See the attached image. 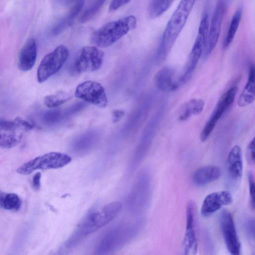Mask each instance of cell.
Masks as SVG:
<instances>
[{
  "instance_id": "6da1fadb",
  "label": "cell",
  "mask_w": 255,
  "mask_h": 255,
  "mask_svg": "<svg viewBox=\"0 0 255 255\" xmlns=\"http://www.w3.org/2000/svg\"><path fill=\"white\" fill-rule=\"evenodd\" d=\"M195 0H181L169 19L163 32L157 57L164 59L184 26Z\"/></svg>"
},
{
  "instance_id": "7a4b0ae2",
  "label": "cell",
  "mask_w": 255,
  "mask_h": 255,
  "mask_svg": "<svg viewBox=\"0 0 255 255\" xmlns=\"http://www.w3.org/2000/svg\"><path fill=\"white\" fill-rule=\"evenodd\" d=\"M136 23V18L133 15L109 22L92 32L91 42L99 47H109L134 29Z\"/></svg>"
},
{
  "instance_id": "3957f363",
  "label": "cell",
  "mask_w": 255,
  "mask_h": 255,
  "mask_svg": "<svg viewBox=\"0 0 255 255\" xmlns=\"http://www.w3.org/2000/svg\"><path fill=\"white\" fill-rule=\"evenodd\" d=\"M71 161V157L67 154L57 152H49L24 163L17 169V172L20 174L28 175L38 169L61 168L69 164Z\"/></svg>"
},
{
  "instance_id": "277c9868",
  "label": "cell",
  "mask_w": 255,
  "mask_h": 255,
  "mask_svg": "<svg viewBox=\"0 0 255 255\" xmlns=\"http://www.w3.org/2000/svg\"><path fill=\"white\" fill-rule=\"evenodd\" d=\"M69 56V50L60 45L46 54L41 60L37 70V80L39 83L46 81L63 66Z\"/></svg>"
},
{
  "instance_id": "5b68a950",
  "label": "cell",
  "mask_w": 255,
  "mask_h": 255,
  "mask_svg": "<svg viewBox=\"0 0 255 255\" xmlns=\"http://www.w3.org/2000/svg\"><path fill=\"white\" fill-rule=\"evenodd\" d=\"M104 53L95 46H86L79 50L73 63L71 70L74 74L94 72L99 69L103 63Z\"/></svg>"
},
{
  "instance_id": "8992f818",
  "label": "cell",
  "mask_w": 255,
  "mask_h": 255,
  "mask_svg": "<svg viewBox=\"0 0 255 255\" xmlns=\"http://www.w3.org/2000/svg\"><path fill=\"white\" fill-rule=\"evenodd\" d=\"M209 30L208 14L203 15L201 20L198 34L191 52L189 59L186 68L181 75L183 81L186 82L190 77L193 71L196 68L198 62L205 49Z\"/></svg>"
},
{
  "instance_id": "52a82bcc",
  "label": "cell",
  "mask_w": 255,
  "mask_h": 255,
  "mask_svg": "<svg viewBox=\"0 0 255 255\" xmlns=\"http://www.w3.org/2000/svg\"><path fill=\"white\" fill-rule=\"evenodd\" d=\"M238 92V87H230L218 100L209 120L205 125L200 134V139L205 141L210 135L217 123L223 114L234 103Z\"/></svg>"
},
{
  "instance_id": "ba28073f",
  "label": "cell",
  "mask_w": 255,
  "mask_h": 255,
  "mask_svg": "<svg viewBox=\"0 0 255 255\" xmlns=\"http://www.w3.org/2000/svg\"><path fill=\"white\" fill-rule=\"evenodd\" d=\"M74 95L77 98L99 108H105L108 104L104 88L95 81L88 80L79 84Z\"/></svg>"
},
{
  "instance_id": "9c48e42d",
  "label": "cell",
  "mask_w": 255,
  "mask_h": 255,
  "mask_svg": "<svg viewBox=\"0 0 255 255\" xmlns=\"http://www.w3.org/2000/svg\"><path fill=\"white\" fill-rule=\"evenodd\" d=\"M227 9L225 0L217 1L215 7L211 23L209 27L207 39L205 47V57H208L215 48L220 37L224 17Z\"/></svg>"
},
{
  "instance_id": "30bf717a",
  "label": "cell",
  "mask_w": 255,
  "mask_h": 255,
  "mask_svg": "<svg viewBox=\"0 0 255 255\" xmlns=\"http://www.w3.org/2000/svg\"><path fill=\"white\" fill-rule=\"evenodd\" d=\"M220 225L227 248L231 255H240L241 245L231 214L227 210L220 216Z\"/></svg>"
},
{
  "instance_id": "8fae6325",
  "label": "cell",
  "mask_w": 255,
  "mask_h": 255,
  "mask_svg": "<svg viewBox=\"0 0 255 255\" xmlns=\"http://www.w3.org/2000/svg\"><path fill=\"white\" fill-rule=\"evenodd\" d=\"M195 204L188 202L186 207V225L180 255H196L198 244L194 229Z\"/></svg>"
},
{
  "instance_id": "7c38bea8",
  "label": "cell",
  "mask_w": 255,
  "mask_h": 255,
  "mask_svg": "<svg viewBox=\"0 0 255 255\" xmlns=\"http://www.w3.org/2000/svg\"><path fill=\"white\" fill-rule=\"evenodd\" d=\"M23 130L16 119L13 121L0 120V145L4 148H10L17 145L22 138Z\"/></svg>"
},
{
  "instance_id": "4fadbf2b",
  "label": "cell",
  "mask_w": 255,
  "mask_h": 255,
  "mask_svg": "<svg viewBox=\"0 0 255 255\" xmlns=\"http://www.w3.org/2000/svg\"><path fill=\"white\" fill-rule=\"evenodd\" d=\"M232 202V196L228 191L211 193L204 199L201 213L204 216H208L219 210L223 206L230 205Z\"/></svg>"
},
{
  "instance_id": "5bb4252c",
  "label": "cell",
  "mask_w": 255,
  "mask_h": 255,
  "mask_svg": "<svg viewBox=\"0 0 255 255\" xmlns=\"http://www.w3.org/2000/svg\"><path fill=\"white\" fill-rule=\"evenodd\" d=\"M37 44L34 38L27 39L21 48L17 60V66L19 70L26 72L34 66L37 57Z\"/></svg>"
},
{
  "instance_id": "9a60e30c",
  "label": "cell",
  "mask_w": 255,
  "mask_h": 255,
  "mask_svg": "<svg viewBox=\"0 0 255 255\" xmlns=\"http://www.w3.org/2000/svg\"><path fill=\"white\" fill-rule=\"evenodd\" d=\"M153 81L156 87L164 92L175 91L182 84L180 77H176L174 71L169 67L158 71L154 76Z\"/></svg>"
},
{
  "instance_id": "2e32d148",
  "label": "cell",
  "mask_w": 255,
  "mask_h": 255,
  "mask_svg": "<svg viewBox=\"0 0 255 255\" xmlns=\"http://www.w3.org/2000/svg\"><path fill=\"white\" fill-rule=\"evenodd\" d=\"M255 100V64L251 62L247 82L238 99L237 104L239 107H246L252 103Z\"/></svg>"
},
{
  "instance_id": "e0dca14e",
  "label": "cell",
  "mask_w": 255,
  "mask_h": 255,
  "mask_svg": "<svg viewBox=\"0 0 255 255\" xmlns=\"http://www.w3.org/2000/svg\"><path fill=\"white\" fill-rule=\"evenodd\" d=\"M222 174L221 169L215 165H208L197 169L193 173L192 180L198 186H203L217 180Z\"/></svg>"
},
{
  "instance_id": "ac0fdd59",
  "label": "cell",
  "mask_w": 255,
  "mask_h": 255,
  "mask_svg": "<svg viewBox=\"0 0 255 255\" xmlns=\"http://www.w3.org/2000/svg\"><path fill=\"white\" fill-rule=\"evenodd\" d=\"M227 169L230 176L233 179H240L243 173L242 150L238 145L230 150L227 159Z\"/></svg>"
},
{
  "instance_id": "d6986e66",
  "label": "cell",
  "mask_w": 255,
  "mask_h": 255,
  "mask_svg": "<svg viewBox=\"0 0 255 255\" xmlns=\"http://www.w3.org/2000/svg\"><path fill=\"white\" fill-rule=\"evenodd\" d=\"M122 209V204L114 201L104 206L100 211L96 212V219L99 228L113 221Z\"/></svg>"
},
{
  "instance_id": "ffe728a7",
  "label": "cell",
  "mask_w": 255,
  "mask_h": 255,
  "mask_svg": "<svg viewBox=\"0 0 255 255\" xmlns=\"http://www.w3.org/2000/svg\"><path fill=\"white\" fill-rule=\"evenodd\" d=\"M84 0H79L75 2L65 17L60 19L52 29V32L56 35L62 32L67 27L71 26L75 19L82 10Z\"/></svg>"
},
{
  "instance_id": "44dd1931",
  "label": "cell",
  "mask_w": 255,
  "mask_h": 255,
  "mask_svg": "<svg viewBox=\"0 0 255 255\" xmlns=\"http://www.w3.org/2000/svg\"><path fill=\"white\" fill-rule=\"evenodd\" d=\"M97 139L96 132L90 131L83 133L77 137L72 144L73 149L77 152L88 151L95 144Z\"/></svg>"
},
{
  "instance_id": "7402d4cb",
  "label": "cell",
  "mask_w": 255,
  "mask_h": 255,
  "mask_svg": "<svg viewBox=\"0 0 255 255\" xmlns=\"http://www.w3.org/2000/svg\"><path fill=\"white\" fill-rule=\"evenodd\" d=\"M243 12V6L242 5H240L235 11L231 19L228 29L223 42L224 48L226 49L228 48L233 42L238 29Z\"/></svg>"
},
{
  "instance_id": "603a6c76",
  "label": "cell",
  "mask_w": 255,
  "mask_h": 255,
  "mask_svg": "<svg viewBox=\"0 0 255 255\" xmlns=\"http://www.w3.org/2000/svg\"><path fill=\"white\" fill-rule=\"evenodd\" d=\"M204 107V102L202 99H193L186 103L182 107L179 119L185 121L193 115L200 114Z\"/></svg>"
},
{
  "instance_id": "cb8c5ba5",
  "label": "cell",
  "mask_w": 255,
  "mask_h": 255,
  "mask_svg": "<svg viewBox=\"0 0 255 255\" xmlns=\"http://www.w3.org/2000/svg\"><path fill=\"white\" fill-rule=\"evenodd\" d=\"M173 0H151L147 8V16L155 18L165 12L172 5Z\"/></svg>"
},
{
  "instance_id": "d4e9b609",
  "label": "cell",
  "mask_w": 255,
  "mask_h": 255,
  "mask_svg": "<svg viewBox=\"0 0 255 255\" xmlns=\"http://www.w3.org/2000/svg\"><path fill=\"white\" fill-rule=\"evenodd\" d=\"M72 95L64 91L56 92L46 96L44 98L45 105L49 108L58 107L70 100Z\"/></svg>"
},
{
  "instance_id": "484cf974",
  "label": "cell",
  "mask_w": 255,
  "mask_h": 255,
  "mask_svg": "<svg viewBox=\"0 0 255 255\" xmlns=\"http://www.w3.org/2000/svg\"><path fill=\"white\" fill-rule=\"evenodd\" d=\"M21 205V200L17 194L1 192L0 206L2 209L16 211L19 209Z\"/></svg>"
},
{
  "instance_id": "4316f807",
  "label": "cell",
  "mask_w": 255,
  "mask_h": 255,
  "mask_svg": "<svg viewBox=\"0 0 255 255\" xmlns=\"http://www.w3.org/2000/svg\"><path fill=\"white\" fill-rule=\"evenodd\" d=\"M105 2V0H96L93 2L82 13L79 18L80 22L85 23L91 19L96 15Z\"/></svg>"
},
{
  "instance_id": "83f0119b",
  "label": "cell",
  "mask_w": 255,
  "mask_h": 255,
  "mask_svg": "<svg viewBox=\"0 0 255 255\" xmlns=\"http://www.w3.org/2000/svg\"><path fill=\"white\" fill-rule=\"evenodd\" d=\"M63 118V112L58 110L48 111L42 116L44 123L49 126L56 124Z\"/></svg>"
},
{
  "instance_id": "f1b7e54d",
  "label": "cell",
  "mask_w": 255,
  "mask_h": 255,
  "mask_svg": "<svg viewBox=\"0 0 255 255\" xmlns=\"http://www.w3.org/2000/svg\"><path fill=\"white\" fill-rule=\"evenodd\" d=\"M86 106V104L83 102H79L73 105L63 112L64 118L70 117L75 114L82 110Z\"/></svg>"
},
{
  "instance_id": "f546056e",
  "label": "cell",
  "mask_w": 255,
  "mask_h": 255,
  "mask_svg": "<svg viewBox=\"0 0 255 255\" xmlns=\"http://www.w3.org/2000/svg\"><path fill=\"white\" fill-rule=\"evenodd\" d=\"M248 181L251 205L253 209H255V181L251 172L248 174Z\"/></svg>"
},
{
  "instance_id": "4dcf8cb0",
  "label": "cell",
  "mask_w": 255,
  "mask_h": 255,
  "mask_svg": "<svg viewBox=\"0 0 255 255\" xmlns=\"http://www.w3.org/2000/svg\"><path fill=\"white\" fill-rule=\"evenodd\" d=\"M129 1V0H113L110 3L109 7V10L110 11H115L121 6L126 4Z\"/></svg>"
},
{
  "instance_id": "1f68e13d",
  "label": "cell",
  "mask_w": 255,
  "mask_h": 255,
  "mask_svg": "<svg viewBox=\"0 0 255 255\" xmlns=\"http://www.w3.org/2000/svg\"><path fill=\"white\" fill-rule=\"evenodd\" d=\"M246 228L248 234L254 238H255V220L251 219L246 224Z\"/></svg>"
},
{
  "instance_id": "d6a6232c",
  "label": "cell",
  "mask_w": 255,
  "mask_h": 255,
  "mask_svg": "<svg viewBox=\"0 0 255 255\" xmlns=\"http://www.w3.org/2000/svg\"><path fill=\"white\" fill-rule=\"evenodd\" d=\"M248 149L251 161L255 164V137L250 141Z\"/></svg>"
},
{
  "instance_id": "836d02e7",
  "label": "cell",
  "mask_w": 255,
  "mask_h": 255,
  "mask_svg": "<svg viewBox=\"0 0 255 255\" xmlns=\"http://www.w3.org/2000/svg\"><path fill=\"white\" fill-rule=\"evenodd\" d=\"M41 174L39 172H36L33 177L32 187L35 190H38L40 188V180Z\"/></svg>"
},
{
  "instance_id": "e575fe53",
  "label": "cell",
  "mask_w": 255,
  "mask_h": 255,
  "mask_svg": "<svg viewBox=\"0 0 255 255\" xmlns=\"http://www.w3.org/2000/svg\"><path fill=\"white\" fill-rule=\"evenodd\" d=\"M70 250L63 243L57 249L53 255H68Z\"/></svg>"
},
{
  "instance_id": "d590c367",
  "label": "cell",
  "mask_w": 255,
  "mask_h": 255,
  "mask_svg": "<svg viewBox=\"0 0 255 255\" xmlns=\"http://www.w3.org/2000/svg\"><path fill=\"white\" fill-rule=\"evenodd\" d=\"M124 111L121 110H115L113 112V121L114 122H118L124 115Z\"/></svg>"
}]
</instances>
